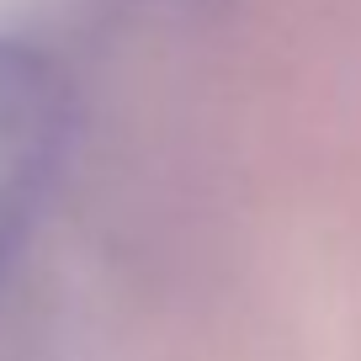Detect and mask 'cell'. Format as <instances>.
Listing matches in <instances>:
<instances>
[{
    "label": "cell",
    "instance_id": "6da1fadb",
    "mask_svg": "<svg viewBox=\"0 0 361 361\" xmlns=\"http://www.w3.org/2000/svg\"><path fill=\"white\" fill-rule=\"evenodd\" d=\"M69 90L48 54L0 37V271L32 234L64 154Z\"/></svg>",
    "mask_w": 361,
    "mask_h": 361
}]
</instances>
